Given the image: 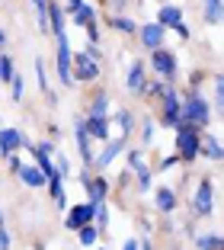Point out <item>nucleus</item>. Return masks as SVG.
Segmentation results:
<instances>
[{"label":"nucleus","instance_id":"nucleus-1","mask_svg":"<svg viewBox=\"0 0 224 250\" xmlns=\"http://www.w3.org/2000/svg\"><path fill=\"white\" fill-rule=\"evenodd\" d=\"M180 119L192 122L199 132H205V125H208V103H205V96L199 93H189L183 100V109H180Z\"/></svg>","mask_w":224,"mask_h":250},{"label":"nucleus","instance_id":"nucleus-2","mask_svg":"<svg viewBox=\"0 0 224 250\" xmlns=\"http://www.w3.org/2000/svg\"><path fill=\"white\" fill-rule=\"evenodd\" d=\"M71 77H77L80 83H90L100 77V61H90L83 52H74L71 55Z\"/></svg>","mask_w":224,"mask_h":250},{"label":"nucleus","instance_id":"nucleus-3","mask_svg":"<svg viewBox=\"0 0 224 250\" xmlns=\"http://www.w3.org/2000/svg\"><path fill=\"white\" fill-rule=\"evenodd\" d=\"M151 67L160 74V81H163V83L176 81V58L166 52V48H154V52H151Z\"/></svg>","mask_w":224,"mask_h":250},{"label":"nucleus","instance_id":"nucleus-4","mask_svg":"<svg viewBox=\"0 0 224 250\" xmlns=\"http://www.w3.org/2000/svg\"><path fill=\"white\" fill-rule=\"evenodd\" d=\"M176 151H180V161H195L199 151H202V135L195 132H176Z\"/></svg>","mask_w":224,"mask_h":250},{"label":"nucleus","instance_id":"nucleus-5","mask_svg":"<svg viewBox=\"0 0 224 250\" xmlns=\"http://www.w3.org/2000/svg\"><path fill=\"white\" fill-rule=\"evenodd\" d=\"M157 22L163 26V29H176L183 39H189V29H186V22H183V10L173 7V3H166V7H160L157 13Z\"/></svg>","mask_w":224,"mask_h":250},{"label":"nucleus","instance_id":"nucleus-6","mask_svg":"<svg viewBox=\"0 0 224 250\" xmlns=\"http://www.w3.org/2000/svg\"><path fill=\"white\" fill-rule=\"evenodd\" d=\"M160 100H163V125H166V128H173V125H176V119H180L183 100H180V93H176L173 87L166 90V93L160 96Z\"/></svg>","mask_w":224,"mask_h":250},{"label":"nucleus","instance_id":"nucleus-7","mask_svg":"<svg viewBox=\"0 0 224 250\" xmlns=\"http://www.w3.org/2000/svg\"><path fill=\"white\" fill-rule=\"evenodd\" d=\"M64 225L71 231H80L83 225H93V202H87V206H74L71 212H67Z\"/></svg>","mask_w":224,"mask_h":250},{"label":"nucleus","instance_id":"nucleus-8","mask_svg":"<svg viewBox=\"0 0 224 250\" xmlns=\"http://www.w3.org/2000/svg\"><path fill=\"white\" fill-rule=\"evenodd\" d=\"M211 208H215V186H211V180H202L199 189H195V212L208 215Z\"/></svg>","mask_w":224,"mask_h":250},{"label":"nucleus","instance_id":"nucleus-9","mask_svg":"<svg viewBox=\"0 0 224 250\" xmlns=\"http://www.w3.org/2000/svg\"><path fill=\"white\" fill-rule=\"evenodd\" d=\"M58 74H61V83H74V77H71V42H67V36H58Z\"/></svg>","mask_w":224,"mask_h":250},{"label":"nucleus","instance_id":"nucleus-10","mask_svg":"<svg viewBox=\"0 0 224 250\" xmlns=\"http://www.w3.org/2000/svg\"><path fill=\"white\" fill-rule=\"evenodd\" d=\"M80 183L87 186V192H90V202H106V192H109V183L102 177H90V173H83V177H80Z\"/></svg>","mask_w":224,"mask_h":250},{"label":"nucleus","instance_id":"nucleus-11","mask_svg":"<svg viewBox=\"0 0 224 250\" xmlns=\"http://www.w3.org/2000/svg\"><path fill=\"white\" fill-rule=\"evenodd\" d=\"M163 26L160 22H147V26H141L138 29V36H141V42H144V48H163Z\"/></svg>","mask_w":224,"mask_h":250},{"label":"nucleus","instance_id":"nucleus-12","mask_svg":"<svg viewBox=\"0 0 224 250\" xmlns=\"http://www.w3.org/2000/svg\"><path fill=\"white\" fill-rule=\"evenodd\" d=\"M22 147V132L16 128H0V154L3 157H13V151Z\"/></svg>","mask_w":224,"mask_h":250},{"label":"nucleus","instance_id":"nucleus-13","mask_svg":"<svg viewBox=\"0 0 224 250\" xmlns=\"http://www.w3.org/2000/svg\"><path fill=\"white\" fill-rule=\"evenodd\" d=\"M80 125H83V132H87L90 138L109 141V122H106V116H90L87 122H80Z\"/></svg>","mask_w":224,"mask_h":250},{"label":"nucleus","instance_id":"nucleus-14","mask_svg":"<svg viewBox=\"0 0 224 250\" xmlns=\"http://www.w3.org/2000/svg\"><path fill=\"white\" fill-rule=\"evenodd\" d=\"M122 147H125V135H122V138H119V141H109V145H106V151H102V154L100 157H93V164H96V167H106V164H112V161H116V157L119 154H122Z\"/></svg>","mask_w":224,"mask_h":250},{"label":"nucleus","instance_id":"nucleus-15","mask_svg":"<svg viewBox=\"0 0 224 250\" xmlns=\"http://www.w3.org/2000/svg\"><path fill=\"white\" fill-rule=\"evenodd\" d=\"M64 26H67V22H64V10L48 0V29L55 32V36H64Z\"/></svg>","mask_w":224,"mask_h":250},{"label":"nucleus","instance_id":"nucleus-16","mask_svg":"<svg viewBox=\"0 0 224 250\" xmlns=\"http://www.w3.org/2000/svg\"><path fill=\"white\" fill-rule=\"evenodd\" d=\"M144 64H141V61H135V64H131V71H128V90L131 93H144Z\"/></svg>","mask_w":224,"mask_h":250},{"label":"nucleus","instance_id":"nucleus-17","mask_svg":"<svg viewBox=\"0 0 224 250\" xmlns=\"http://www.w3.org/2000/svg\"><path fill=\"white\" fill-rule=\"evenodd\" d=\"M20 180L26 186H32V189H39V186H45L48 180H45V173L39 167H20Z\"/></svg>","mask_w":224,"mask_h":250},{"label":"nucleus","instance_id":"nucleus-18","mask_svg":"<svg viewBox=\"0 0 224 250\" xmlns=\"http://www.w3.org/2000/svg\"><path fill=\"white\" fill-rule=\"evenodd\" d=\"M77 147H80V157H83V164H93V151H90V135L83 132V125H77Z\"/></svg>","mask_w":224,"mask_h":250},{"label":"nucleus","instance_id":"nucleus-19","mask_svg":"<svg viewBox=\"0 0 224 250\" xmlns=\"http://www.w3.org/2000/svg\"><path fill=\"white\" fill-rule=\"evenodd\" d=\"M157 208H160V212H173V208H176V192L166 189V186L157 189Z\"/></svg>","mask_w":224,"mask_h":250},{"label":"nucleus","instance_id":"nucleus-20","mask_svg":"<svg viewBox=\"0 0 224 250\" xmlns=\"http://www.w3.org/2000/svg\"><path fill=\"white\" fill-rule=\"evenodd\" d=\"M48 192H51V199H55V206L58 208H67V196H64V189H61V180L55 177V180H48Z\"/></svg>","mask_w":224,"mask_h":250},{"label":"nucleus","instance_id":"nucleus-21","mask_svg":"<svg viewBox=\"0 0 224 250\" xmlns=\"http://www.w3.org/2000/svg\"><path fill=\"white\" fill-rule=\"evenodd\" d=\"M205 22L208 26L221 22V0H205Z\"/></svg>","mask_w":224,"mask_h":250},{"label":"nucleus","instance_id":"nucleus-22","mask_svg":"<svg viewBox=\"0 0 224 250\" xmlns=\"http://www.w3.org/2000/svg\"><path fill=\"white\" fill-rule=\"evenodd\" d=\"M93 225L100 228V234H102V231H109V212H106V202H96V206H93Z\"/></svg>","mask_w":224,"mask_h":250},{"label":"nucleus","instance_id":"nucleus-23","mask_svg":"<svg viewBox=\"0 0 224 250\" xmlns=\"http://www.w3.org/2000/svg\"><path fill=\"white\" fill-rule=\"evenodd\" d=\"M195 247L199 250H224V241L218 234H202V237H195Z\"/></svg>","mask_w":224,"mask_h":250},{"label":"nucleus","instance_id":"nucleus-24","mask_svg":"<svg viewBox=\"0 0 224 250\" xmlns=\"http://www.w3.org/2000/svg\"><path fill=\"white\" fill-rule=\"evenodd\" d=\"M106 112H109V96L96 93L93 100H90V116H106Z\"/></svg>","mask_w":224,"mask_h":250},{"label":"nucleus","instance_id":"nucleus-25","mask_svg":"<svg viewBox=\"0 0 224 250\" xmlns=\"http://www.w3.org/2000/svg\"><path fill=\"white\" fill-rule=\"evenodd\" d=\"M93 20H96V10L93 7H80L77 13H74V26H83V29H87Z\"/></svg>","mask_w":224,"mask_h":250},{"label":"nucleus","instance_id":"nucleus-26","mask_svg":"<svg viewBox=\"0 0 224 250\" xmlns=\"http://www.w3.org/2000/svg\"><path fill=\"white\" fill-rule=\"evenodd\" d=\"M77 234H80V244H83V247H93L96 237H100V228H96V225H83Z\"/></svg>","mask_w":224,"mask_h":250},{"label":"nucleus","instance_id":"nucleus-27","mask_svg":"<svg viewBox=\"0 0 224 250\" xmlns=\"http://www.w3.org/2000/svg\"><path fill=\"white\" fill-rule=\"evenodd\" d=\"M13 77H16V71H13V61H10V55H0V81L10 83Z\"/></svg>","mask_w":224,"mask_h":250},{"label":"nucleus","instance_id":"nucleus-28","mask_svg":"<svg viewBox=\"0 0 224 250\" xmlns=\"http://www.w3.org/2000/svg\"><path fill=\"white\" fill-rule=\"evenodd\" d=\"M112 29L125 32V36H131V32H138V26L128 20V16H112Z\"/></svg>","mask_w":224,"mask_h":250},{"label":"nucleus","instance_id":"nucleus-29","mask_svg":"<svg viewBox=\"0 0 224 250\" xmlns=\"http://www.w3.org/2000/svg\"><path fill=\"white\" fill-rule=\"evenodd\" d=\"M205 154H208L211 161H221V154H224V151H221V141L208 135V138H205Z\"/></svg>","mask_w":224,"mask_h":250},{"label":"nucleus","instance_id":"nucleus-30","mask_svg":"<svg viewBox=\"0 0 224 250\" xmlns=\"http://www.w3.org/2000/svg\"><path fill=\"white\" fill-rule=\"evenodd\" d=\"M131 122H135V116H131L128 109H122V112H119V125H122V135H125V138H128V132L135 128Z\"/></svg>","mask_w":224,"mask_h":250},{"label":"nucleus","instance_id":"nucleus-31","mask_svg":"<svg viewBox=\"0 0 224 250\" xmlns=\"http://www.w3.org/2000/svg\"><path fill=\"white\" fill-rule=\"evenodd\" d=\"M135 170H138V186L147 192V189H151V170H147L144 164H141V167H135Z\"/></svg>","mask_w":224,"mask_h":250},{"label":"nucleus","instance_id":"nucleus-32","mask_svg":"<svg viewBox=\"0 0 224 250\" xmlns=\"http://www.w3.org/2000/svg\"><path fill=\"white\" fill-rule=\"evenodd\" d=\"M36 74H39V87H42V93H48V77H45V61L36 58Z\"/></svg>","mask_w":224,"mask_h":250},{"label":"nucleus","instance_id":"nucleus-33","mask_svg":"<svg viewBox=\"0 0 224 250\" xmlns=\"http://www.w3.org/2000/svg\"><path fill=\"white\" fill-rule=\"evenodd\" d=\"M10 87H13V100L20 103V100H22V90H26V87H22V77H20V74H16L13 81H10Z\"/></svg>","mask_w":224,"mask_h":250},{"label":"nucleus","instance_id":"nucleus-34","mask_svg":"<svg viewBox=\"0 0 224 250\" xmlns=\"http://www.w3.org/2000/svg\"><path fill=\"white\" fill-rule=\"evenodd\" d=\"M87 36H90V45L100 42V26H96V22H90V26H87Z\"/></svg>","mask_w":224,"mask_h":250},{"label":"nucleus","instance_id":"nucleus-35","mask_svg":"<svg viewBox=\"0 0 224 250\" xmlns=\"http://www.w3.org/2000/svg\"><path fill=\"white\" fill-rule=\"evenodd\" d=\"M141 138H144V141H151V138H154V122H151V119H147L144 128H141Z\"/></svg>","mask_w":224,"mask_h":250},{"label":"nucleus","instance_id":"nucleus-36","mask_svg":"<svg viewBox=\"0 0 224 250\" xmlns=\"http://www.w3.org/2000/svg\"><path fill=\"white\" fill-rule=\"evenodd\" d=\"M0 250H10V234H7L3 225H0Z\"/></svg>","mask_w":224,"mask_h":250},{"label":"nucleus","instance_id":"nucleus-37","mask_svg":"<svg viewBox=\"0 0 224 250\" xmlns=\"http://www.w3.org/2000/svg\"><path fill=\"white\" fill-rule=\"evenodd\" d=\"M83 55H87L90 61H100V48H96V45H90V42H87V52H83Z\"/></svg>","mask_w":224,"mask_h":250},{"label":"nucleus","instance_id":"nucleus-38","mask_svg":"<svg viewBox=\"0 0 224 250\" xmlns=\"http://www.w3.org/2000/svg\"><path fill=\"white\" fill-rule=\"evenodd\" d=\"M128 164H131V167H141V151H131V154H128Z\"/></svg>","mask_w":224,"mask_h":250},{"label":"nucleus","instance_id":"nucleus-39","mask_svg":"<svg viewBox=\"0 0 224 250\" xmlns=\"http://www.w3.org/2000/svg\"><path fill=\"white\" fill-rule=\"evenodd\" d=\"M80 7H83V0H67V10H71V13H77Z\"/></svg>","mask_w":224,"mask_h":250},{"label":"nucleus","instance_id":"nucleus-40","mask_svg":"<svg viewBox=\"0 0 224 250\" xmlns=\"http://www.w3.org/2000/svg\"><path fill=\"white\" fill-rule=\"evenodd\" d=\"M199 83H205V74H202V71L192 74V87H199Z\"/></svg>","mask_w":224,"mask_h":250},{"label":"nucleus","instance_id":"nucleus-41","mask_svg":"<svg viewBox=\"0 0 224 250\" xmlns=\"http://www.w3.org/2000/svg\"><path fill=\"white\" fill-rule=\"evenodd\" d=\"M20 167H22L20 157H10V170H13V173H20Z\"/></svg>","mask_w":224,"mask_h":250},{"label":"nucleus","instance_id":"nucleus-42","mask_svg":"<svg viewBox=\"0 0 224 250\" xmlns=\"http://www.w3.org/2000/svg\"><path fill=\"white\" fill-rule=\"evenodd\" d=\"M138 250H154V247H151V241H138Z\"/></svg>","mask_w":224,"mask_h":250},{"label":"nucleus","instance_id":"nucleus-43","mask_svg":"<svg viewBox=\"0 0 224 250\" xmlns=\"http://www.w3.org/2000/svg\"><path fill=\"white\" fill-rule=\"evenodd\" d=\"M122 250H138V241H125V247Z\"/></svg>","mask_w":224,"mask_h":250},{"label":"nucleus","instance_id":"nucleus-44","mask_svg":"<svg viewBox=\"0 0 224 250\" xmlns=\"http://www.w3.org/2000/svg\"><path fill=\"white\" fill-rule=\"evenodd\" d=\"M3 39H7V36H3V29H0V45H3Z\"/></svg>","mask_w":224,"mask_h":250},{"label":"nucleus","instance_id":"nucleus-45","mask_svg":"<svg viewBox=\"0 0 224 250\" xmlns=\"http://www.w3.org/2000/svg\"><path fill=\"white\" fill-rule=\"evenodd\" d=\"M36 250H45V247H42V244H36Z\"/></svg>","mask_w":224,"mask_h":250},{"label":"nucleus","instance_id":"nucleus-46","mask_svg":"<svg viewBox=\"0 0 224 250\" xmlns=\"http://www.w3.org/2000/svg\"><path fill=\"white\" fill-rule=\"evenodd\" d=\"M0 225H3V212H0Z\"/></svg>","mask_w":224,"mask_h":250},{"label":"nucleus","instance_id":"nucleus-47","mask_svg":"<svg viewBox=\"0 0 224 250\" xmlns=\"http://www.w3.org/2000/svg\"><path fill=\"white\" fill-rule=\"evenodd\" d=\"M173 250H180V247H173Z\"/></svg>","mask_w":224,"mask_h":250}]
</instances>
